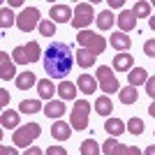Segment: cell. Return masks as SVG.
I'll use <instances>...</instances> for the list:
<instances>
[{"instance_id": "1", "label": "cell", "mask_w": 155, "mask_h": 155, "mask_svg": "<svg viewBox=\"0 0 155 155\" xmlns=\"http://www.w3.org/2000/svg\"><path fill=\"white\" fill-rule=\"evenodd\" d=\"M72 65H74V53H72V49L65 42H53L51 46H46V53H44L46 77L65 79L70 74Z\"/></svg>"}, {"instance_id": "2", "label": "cell", "mask_w": 155, "mask_h": 155, "mask_svg": "<svg viewBox=\"0 0 155 155\" xmlns=\"http://www.w3.org/2000/svg\"><path fill=\"white\" fill-rule=\"evenodd\" d=\"M77 42L81 44V49L91 51L93 56H97V53H102L104 49H107V39H104L102 35L93 32V30H81V32H77Z\"/></svg>"}, {"instance_id": "3", "label": "cell", "mask_w": 155, "mask_h": 155, "mask_svg": "<svg viewBox=\"0 0 155 155\" xmlns=\"http://www.w3.org/2000/svg\"><path fill=\"white\" fill-rule=\"evenodd\" d=\"M42 134V127L37 123H28V125H21L19 130H14V146L19 148H30V143Z\"/></svg>"}, {"instance_id": "4", "label": "cell", "mask_w": 155, "mask_h": 155, "mask_svg": "<svg viewBox=\"0 0 155 155\" xmlns=\"http://www.w3.org/2000/svg\"><path fill=\"white\" fill-rule=\"evenodd\" d=\"M12 58L16 65H28V63H35V60L42 58V49H39L37 42H28L23 46H16L12 51Z\"/></svg>"}, {"instance_id": "5", "label": "cell", "mask_w": 155, "mask_h": 155, "mask_svg": "<svg viewBox=\"0 0 155 155\" xmlns=\"http://www.w3.org/2000/svg\"><path fill=\"white\" fill-rule=\"evenodd\" d=\"M88 114H91V102H86V100L74 102V109L70 114L72 130H86L88 127Z\"/></svg>"}, {"instance_id": "6", "label": "cell", "mask_w": 155, "mask_h": 155, "mask_svg": "<svg viewBox=\"0 0 155 155\" xmlns=\"http://www.w3.org/2000/svg\"><path fill=\"white\" fill-rule=\"evenodd\" d=\"M93 19H95L93 5H91V2H79V5L74 7V19H72V26L79 28V32H81V30H86V28L93 23Z\"/></svg>"}, {"instance_id": "7", "label": "cell", "mask_w": 155, "mask_h": 155, "mask_svg": "<svg viewBox=\"0 0 155 155\" xmlns=\"http://www.w3.org/2000/svg\"><path fill=\"white\" fill-rule=\"evenodd\" d=\"M39 23H42V21H39V9L37 7H26V9L16 16V26L23 32H30L32 28L39 26Z\"/></svg>"}, {"instance_id": "8", "label": "cell", "mask_w": 155, "mask_h": 155, "mask_svg": "<svg viewBox=\"0 0 155 155\" xmlns=\"http://www.w3.org/2000/svg\"><path fill=\"white\" fill-rule=\"evenodd\" d=\"M97 81H100V86H102L104 93H120V88H118V81L116 77H114V72H111V67H107V65H100L97 67Z\"/></svg>"}, {"instance_id": "9", "label": "cell", "mask_w": 155, "mask_h": 155, "mask_svg": "<svg viewBox=\"0 0 155 155\" xmlns=\"http://www.w3.org/2000/svg\"><path fill=\"white\" fill-rule=\"evenodd\" d=\"M49 14H51L53 23H67V21L74 19V9H72L70 5H53L51 9H49Z\"/></svg>"}, {"instance_id": "10", "label": "cell", "mask_w": 155, "mask_h": 155, "mask_svg": "<svg viewBox=\"0 0 155 155\" xmlns=\"http://www.w3.org/2000/svg\"><path fill=\"white\" fill-rule=\"evenodd\" d=\"M14 77H16V65L2 51L0 53V79H2V81H9V79H14Z\"/></svg>"}, {"instance_id": "11", "label": "cell", "mask_w": 155, "mask_h": 155, "mask_svg": "<svg viewBox=\"0 0 155 155\" xmlns=\"http://www.w3.org/2000/svg\"><path fill=\"white\" fill-rule=\"evenodd\" d=\"M97 79L95 77H91V74H81V77L77 79V88L81 93H84V95H93V93L97 91Z\"/></svg>"}, {"instance_id": "12", "label": "cell", "mask_w": 155, "mask_h": 155, "mask_svg": "<svg viewBox=\"0 0 155 155\" xmlns=\"http://www.w3.org/2000/svg\"><path fill=\"white\" fill-rule=\"evenodd\" d=\"M109 44L114 46L118 53H125L130 46H132V42H130V37L125 35V32H114V35L109 37Z\"/></svg>"}, {"instance_id": "13", "label": "cell", "mask_w": 155, "mask_h": 155, "mask_svg": "<svg viewBox=\"0 0 155 155\" xmlns=\"http://www.w3.org/2000/svg\"><path fill=\"white\" fill-rule=\"evenodd\" d=\"M118 26H120V30L127 32V30H134L137 28V16L132 9H123V12L118 14Z\"/></svg>"}, {"instance_id": "14", "label": "cell", "mask_w": 155, "mask_h": 155, "mask_svg": "<svg viewBox=\"0 0 155 155\" xmlns=\"http://www.w3.org/2000/svg\"><path fill=\"white\" fill-rule=\"evenodd\" d=\"M51 134H53V139L65 141V139H70V134H72V125L65 123V120H56V123L51 125Z\"/></svg>"}, {"instance_id": "15", "label": "cell", "mask_w": 155, "mask_h": 155, "mask_svg": "<svg viewBox=\"0 0 155 155\" xmlns=\"http://www.w3.org/2000/svg\"><path fill=\"white\" fill-rule=\"evenodd\" d=\"M148 81V72L143 70V67H132V70L127 72V84L130 86H139V84H146Z\"/></svg>"}, {"instance_id": "16", "label": "cell", "mask_w": 155, "mask_h": 155, "mask_svg": "<svg viewBox=\"0 0 155 155\" xmlns=\"http://www.w3.org/2000/svg\"><path fill=\"white\" fill-rule=\"evenodd\" d=\"M111 65H114V70H118V72H130L132 65H134V58H132L130 53H118Z\"/></svg>"}, {"instance_id": "17", "label": "cell", "mask_w": 155, "mask_h": 155, "mask_svg": "<svg viewBox=\"0 0 155 155\" xmlns=\"http://www.w3.org/2000/svg\"><path fill=\"white\" fill-rule=\"evenodd\" d=\"M44 114H46L49 118H60V116H65V102H63V100H51V102H46Z\"/></svg>"}, {"instance_id": "18", "label": "cell", "mask_w": 155, "mask_h": 155, "mask_svg": "<svg viewBox=\"0 0 155 155\" xmlns=\"http://www.w3.org/2000/svg\"><path fill=\"white\" fill-rule=\"evenodd\" d=\"M0 120H2V127L5 130H19V114H16V111L5 109L2 116H0Z\"/></svg>"}, {"instance_id": "19", "label": "cell", "mask_w": 155, "mask_h": 155, "mask_svg": "<svg viewBox=\"0 0 155 155\" xmlns=\"http://www.w3.org/2000/svg\"><path fill=\"white\" fill-rule=\"evenodd\" d=\"M35 84H37V79H35V74H32L30 70L21 72L19 77H16V86H19V91H28V88H32Z\"/></svg>"}, {"instance_id": "20", "label": "cell", "mask_w": 155, "mask_h": 155, "mask_svg": "<svg viewBox=\"0 0 155 155\" xmlns=\"http://www.w3.org/2000/svg\"><path fill=\"white\" fill-rule=\"evenodd\" d=\"M56 91H58V88H56L51 81H46V79H42V81L37 84V93H39L42 100H49V102H51V97L56 95Z\"/></svg>"}, {"instance_id": "21", "label": "cell", "mask_w": 155, "mask_h": 155, "mask_svg": "<svg viewBox=\"0 0 155 155\" xmlns=\"http://www.w3.org/2000/svg\"><path fill=\"white\" fill-rule=\"evenodd\" d=\"M58 95L60 100H74L77 97V84H70V81H63V84H58Z\"/></svg>"}, {"instance_id": "22", "label": "cell", "mask_w": 155, "mask_h": 155, "mask_svg": "<svg viewBox=\"0 0 155 155\" xmlns=\"http://www.w3.org/2000/svg\"><path fill=\"white\" fill-rule=\"evenodd\" d=\"M104 130H107L111 137H120V134L125 132V125H123V120H120V118H109V120L104 123Z\"/></svg>"}, {"instance_id": "23", "label": "cell", "mask_w": 155, "mask_h": 155, "mask_svg": "<svg viewBox=\"0 0 155 155\" xmlns=\"http://www.w3.org/2000/svg\"><path fill=\"white\" fill-rule=\"evenodd\" d=\"M95 111L100 114V116H111L114 102H111L109 97H97V100H95Z\"/></svg>"}, {"instance_id": "24", "label": "cell", "mask_w": 155, "mask_h": 155, "mask_svg": "<svg viewBox=\"0 0 155 155\" xmlns=\"http://www.w3.org/2000/svg\"><path fill=\"white\" fill-rule=\"evenodd\" d=\"M74 60H77V65H81V67L95 65V56H93L91 51H86V49H79V51L74 53Z\"/></svg>"}, {"instance_id": "25", "label": "cell", "mask_w": 155, "mask_h": 155, "mask_svg": "<svg viewBox=\"0 0 155 155\" xmlns=\"http://www.w3.org/2000/svg\"><path fill=\"white\" fill-rule=\"evenodd\" d=\"M42 109H44V107H42L39 100H23V102L19 104L21 114H37V111H42Z\"/></svg>"}, {"instance_id": "26", "label": "cell", "mask_w": 155, "mask_h": 155, "mask_svg": "<svg viewBox=\"0 0 155 155\" xmlns=\"http://www.w3.org/2000/svg\"><path fill=\"white\" fill-rule=\"evenodd\" d=\"M137 100H139V93H137L134 86H127V88L120 91V102L123 104H134Z\"/></svg>"}, {"instance_id": "27", "label": "cell", "mask_w": 155, "mask_h": 155, "mask_svg": "<svg viewBox=\"0 0 155 155\" xmlns=\"http://www.w3.org/2000/svg\"><path fill=\"white\" fill-rule=\"evenodd\" d=\"M111 26H114V14H111L109 9L100 12V16H97V28H102V30H109Z\"/></svg>"}, {"instance_id": "28", "label": "cell", "mask_w": 155, "mask_h": 155, "mask_svg": "<svg viewBox=\"0 0 155 155\" xmlns=\"http://www.w3.org/2000/svg\"><path fill=\"white\" fill-rule=\"evenodd\" d=\"M132 12H134L137 19H150V5L148 2H134V7H132Z\"/></svg>"}, {"instance_id": "29", "label": "cell", "mask_w": 155, "mask_h": 155, "mask_svg": "<svg viewBox=\"0 0 155 155\" xmlns=\"http://www.w3.org/2000/svg\"><path fill=\"white\" fill-rule=\"evenodd\" d=\"M81 155H100V143L95 139H86L81 143Z\"/></svg>"}, {"instance_id": "30", "label": "cell", "mask_w": 155, "mask_h": 155, "mask_svg": "<svg viewBox=\"0 0 155 155\" xmlns=\"http://www.w3.org/2000/svg\"><path fill=\"white\" fill-rule=\"evenodd\" d=\"M14 21H16L14 19V12L9 7H2V9H0V28H9Z\"/></svg>"}, {"instance_id": "31", "label": "cell", "mask_w": 155, "mask_h": 155, "mask_svg": "<svg viewBox=\"0 0 155 155\" xmlns=\"http://www.w3.org/2000/svg\"><path fill=\"white\" fill-rule=\"evenodd\" d=\"M127 132H130V134H134V137L141 134V132H143V120L139 116L130 118V120H127Z\"/></svg>"}, {"instance_id": "32", "label": "cell", "mask_w": 155, "mask_h": 155, "mask_svg": "<svg viewBox=\"0 0 155 155\" xmlns=\"http://www.w3.org/2000/svg\"><path fill=\"white\" fill-rule=\"evenodd\" d=\"M39 32H42L44 37H53V35H56V26H53V21H42V23H39Z\"/></svg>"}, {"instance_id": "33", "label": "cell", "mask_w": 155, "mask_h": 155, "mask_svg": "<svg viewBox=\"0 0 155 155\" xmlns=\"http://www.w3.org/2000/svg\"><path fill=\"white\" fill-rule=\"evenodd\" d=\"M118 148V139H107L102 143V153L104 155H114V150Z\"/></svg>"}, {"instance_id": "34", "label": "cell", "mask_w": 155, "mask_h": 155, "mask_svg": "<svg viewBox=\"0 0 155 155\" xmlns=\"http://www.w3.org/2000/svg\"><path fill=\"white\" fill-rule=\"evenodd\" d=\"M143 53L150 56V58H155V39H148V42L143 44Z\"/></svg>"}, {"instance_id": "35", "label": "cell", "mask_w": 155, "mask_h": 155, "mask_svg": "<svg viewBox=\"0 0 155 155\" xmlns=\"http://www.w3.org/2000/svg\"><path fill=\"white\" fill-rule=\"evenodd\" d=\"M46 155H67V150L63 146H49L46 148Z\"/></svg>"}, {"instance_id": "36", "label": "cell", "mask_w": 155, "mask_h": 155, "mask_svg": "<svg viewBox=\"0 0 155 155\" xmlns=\"http://www.w3.org/2000/svg\"><path fill=\"white\" fill-rule=\"evenodd\" d=\"M146 93H148V95L155 100V77H150L148 81H146Z\"/></svg>"}, {"instance_id": "37", "label": "cell", "mask_w": 155, "mask_h": 155, "mask_svg": "<svg viewBox=\"0 0 155 155\" xmlns=\"http://www.w3.org/2000/svg\"><path fill=\"white\" fill-rule=\"evenodd\" d=\"M0 155H19V153H16V148H12V146H0Z\"/></svg>"}, {"instance_id": "38", "label": "cell", "mask_w": 155, "mask_h": 155, "mask_svg": "<svg viewBox=\"0 0 155 155\" xmlns=\"http://www.w3.org/2000/svg\"><path fill=\"white\" fill-rule=\"evenodd\" d=\"M130 153V146H123V143H118V148L114 150V155H127Z\"/></svg>"}, {"instance_id": "39", "label": "cell", "mask_w": 155, "mask_h": 155, "mask_svg": "<svg viewBox=\"0 0 155 155\" xmlns=\"http://www.w3.org/2000/svg\"><path fill=\"white\" fill-rule=\"evenodd\" d=\"M23 155H44V153H42V148H37V146H30V148H26Z\"/></svg>"}, {"instance_id": "40", "label": "cell", "mask_w": 155, "mask_h": 155, "mask_svg": "<svg viewBox=\"0 0 155 155\" xmlns=\"http://www.w3.org/2000/svg\"><path fill=\"white\" fill-rule=\"evenodd\" d=\"M127 155H143V150H139L137 146H130V153Z\"/></svg>"}, {"instance_id": "41", "label": "cell", "mask_w": 155, "mask_h": 155, "mask_svg": "<svg viewBox=\"0 0 155 155\" xmlns=\"http://www.w3.org/2000/svg\"><path fill=\"white\" fill-rule=\"evenodd\" d=\"M109 7H114V9H116V7H123V0H109Z\"/></svg>"}, {"instance_id": "42", "label": "cell", "mask_w": 155, "mask_h": 155, "mask_svg": "<svg viewBox=\"0 0 155 155\" xmlns=\"http://www.w3.org/2000/svg\"><path fill=\"white\" fill-rule=\"evenodd\" d=\"M0 97H2V104L9 102V95H7V91H0Z\"/></svg>"}, {"instance_id": "43", "label": "cell", "mask_w": 155, "mask_h": 155, "mask_svg": "<svg viewBox=\"0 0 155 155\" xmlns=\"http://www.w3.org/2000/svg\"><path fill=\"white\" fill-rule=\"evenodd\" d=\"M143 155H155V146H148V148L143 150Z\"/></svg>"}, {"instance_id": "44", "label": "cell", "mask_w": 155, "mask_h": 155, "mask_svg": "<svg viewBox=\"0 0 155 155\" xmlns=\"http://www.w3.org/2000/svg\"><path fill=\"white\" fill-rule=\"evenodd\" d=\"M148 114L155 118V102H150V107H148Z\"/></svg>"}, {"instance_id": "45", "label": "cell", "mask_w": 155, "mask_h": 155, "mask_svg": "<svg viewBox=\"0 0 155 155\" xmlns=\"http://www.w3.org/2000/svg\"><path fill=\"white\" fill-rule=\"evenodd\" d=\"M148 26H150V30H155V16H150V19H148Z\"/></svg>"}, {"instance_id": "46", "label": "cell", "mask_w": 155, "mask_h": 155, "mask_svg": "<svg viewBox=\"0 0 155 155\" xmlns=\"http://www.w3.org/2000/svg\"><path fill=\"white\" fill-rule=\"evenodd\" d=\"M153 5H155V2H153Z\"/></svg>"}]
</instances>
